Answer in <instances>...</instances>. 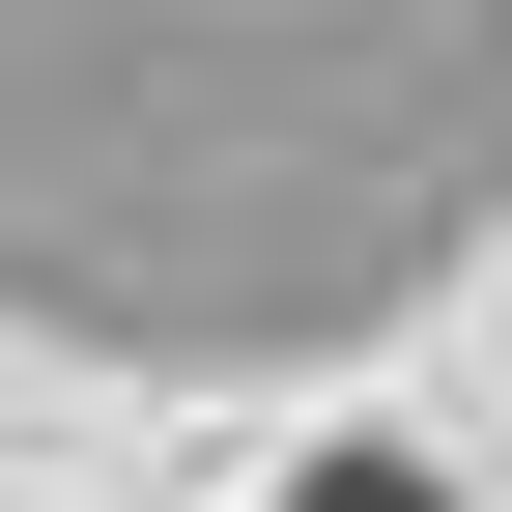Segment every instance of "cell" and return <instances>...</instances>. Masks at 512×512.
I'll return each mask as SVG.
<instances>
[{"label": "cell", "mask_w": 512, "mask_h": 512, "mask_svg": "<svg viewBox=\"0 0 512 512\" xmlns=\"http://www.w3.org/2000/svg\"><path fill=\"white\" fill-rule=\"evenodd\" d=\"M342 512H399V484H342Z\"/></svg>", "instance_id": "1"}]
</instances>
